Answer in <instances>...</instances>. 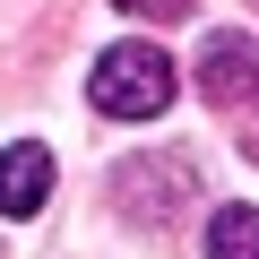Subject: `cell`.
<instances>
[{"instance_id":"obj_5","label":"cell","mask_w":259,"mask_h":259,"mask_svg":"<svg viewBox=\"0 0 259 259\" xmlns=\"http://www.w3.org/2000/svg\"><path fill=\"white\" fill-rule=\"evenodd\" d=\"M112 9H130V18H156V26H173V18H190V0H112Z\"/></svg>"},{"instance_id":"obj_4","label":"cell","mask_w":259,"mask_h":259,"mask_svg":"<svg viewBox=\"0 0 259 259\" xmlns=\"http://www.w3.org/2000/svg\"><path fill=\"white\" fill-rule=\"evenodd\" d=\"M207 259H259V207H216L207 216Z\"/></svg>"},{"instance_id":"obj_2","label":"cell","mask_w":259,"mask_h":259,"mask_svg":"<svg viewBox=\"0 0 259 259\" xmlns=\"http://www.w3.org/2000/svg\"><path fill=\"white\" fill-rule=\"evenodd\" d=\"M199 95L207 104H250L259 95V44L250 35H207L199 44Z\"/></svg>"},{"instance_id":"obj_1","label":"cell","mask_w":259,"mask_h":259,"mask_svg":"<svg viewBox=\"0 0 259 259\" xmlns=\"http://www.w3.org/2000/svg\"><path fill=\"white\" fill-rule=\"evenodd\" d=\"M173 61L156 52V44H112L104 61H95V78H87V95H95V112H112V121H156L164 104H173Z\"/></svg>"},{"instance_id":"obj_3","label":"cell","mask_w":259,"mask_h":259,"mask_svg":"<svg viewBox=\"0 0 259 259\" xmlns=\"http://www.w3.org/2000/svg\"><path fill=\"white\" fill-rule=\"evenodd\" d=\"M52 199V147L44 139H9L0 147V216H35Z\"/></svg>"}]
</instances>
